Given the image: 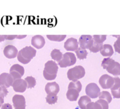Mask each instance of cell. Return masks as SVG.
Listing matches in <instances>:
<instances>
[{
	"mask_svg": "<svg viewBox=\"0 0 120 109\" xmlns=\"http://www.w3.org/2000/svg\"><path fill=\"white\" fill-rule=\"evenodd\" d=\"M36 53V50L30 46H26L21 49L18 53V60L19 62L23 64H27L32 59L35 57Z\"/></svg>",
	"mask_w": 120,
	"mask_h": 109,
	"instance_id": "obj_1",
	"label": "cell"
},
{
	"mask_svg": "<svg viewBox=\"0 0 120 109\" xmlns=\"http://www.w3.org/2000/svg\"><path fill=\"white\" fill-rule=\"evenodd\" d=\"M58 71L57 64L53 60H48L45 64L43 74L45 78L48 80H52L56 79Z\"/></svg>",
	"mask_w": 120,
	"mask_h": 109,
	"instance_id": "obj_2",
	"label": "cell"
},
{
	"mask_svg": "<svg viewBox=\"0 0 120 109\" xmlns=\"http://www.w3.org/2000/svg\"><path fill=\"white\" fill-rule=\"evenodd\" d=\"M101 66L104 69L114 76H120V64L112 59L104 58L102 61Z\"/></svg>",
	"mask_w": 120,
	"mask_h": 109,
	"instance_id": "obj_3",
	"label": "cell"
},
{
	"mask_svg": "<svg viewBox=\"0 0 120 109\" xmlns=\"http://www.w3.org/2000/svg\"><path fill=\"white\" fill-rule=\"evenodd\" d=\"M85 69L82 66H76L74 68L69 69L68 71V77L70 80L77 81L84 76Z\"/></svg>",
	"mask_w": 120,
	"mask_h": 109,
	"instance_id": "obj_4",
	"label": "cell"
},
{
	"mask_svg": "<svg viewBox=\"0 0 120 109\" xmlns=\"http://www.w3.org/2000/svg\"><path fill=\"white\" fill-rule=\"evenodd\" d=\"M76 62V57L72 52H66L63 55V57L58 62L61 68H66L75 64Z\"/></svg>",
	"mask_w": 120,
	"mask_h": 109,
	"instance_id": "obj_5",
	"label": "cell"
},
{
	"mask_svg": "<svg viewBox=\"0 0 120 109\" xmlns=\"http://www.w3.org/2000/svg\"><path fill=\"white\" fill-rule=\"evenodd\" d=\"M86 93L87 96L92 98H96L99 97L100 94V89L96 83H90L86 87Z\"/></svg>",
	"mask_w": 120,
	"mask_h": 109,
	"instance_id": "obj_6",
	"label": "cell"
},
{
	"mask_svg": "<svg viewBox=\"0 0 120 109\" xmlns=\"http://www.w3.org/2000/svg\"><path fill=\"white\" fill-rule=\"evenodd\" d=\"M10 75L12 76L14 81L21 79L24 75L25 69L23 66L19 64H15L11 66L9 70Z\"/></svg>",
	"mask_w": 120,
	"mask_h": 109,
	"instance_id": "obj_7",
	"label": "cell"
},
{
	"mask_svg": "<svg viewBox=\"0 0 120 109\" xmlns=\"http://www.w3.org/2000/svg\"><path fill=\"white\" fill-rule=\"evenodd\" d=\"M99 83L103 89H111L114 84V79L110 75L104 74L100 78Z\"/></svg>",
	"mask_w": 120,
	"mask_h": 109,
	"instance_id": "obj_8",
	"label": "cell"
},
{
	"mask_svg": "<svg viewBox=\"0 0 120 109\" xmlns=\"http://www.w3.org/2000/svg\"><path fill=\"white\" fill-rule=\"evenodd\" d=\"M94 42L93 37L91 35H82L79 38V44L82 49H90Z\"/></svg>",
	"mask_w": 120,
	"mask_h": 109,
	"instance_id": "obj_9",
	"label": "cell"
},
{
	"mask_svg": "<svg viewBox=\"0 0 120 109\" xmlns=\"http://www.w3.org/2000/svg\"><path fill=\"white\" fill-rule=\"evenodd\" d=\"M12 102L15 109H25V98L22 95H14L12 97Z\"/></svg>",
	"mask_w": 120,
	"mask_h": 109,
	"instance_id": "obj_10",
	"label": "cell"
},
{
	"mask_svg": "<svg viewBox=\"0 0 120 109\" xmlns=\"http://www.w3.org/2000/svg\"><path fill=\"white\" fill-rule=\"evenodd\" d=\"M14 80L10 73H2L0 75V86L5 87L6 88L9 87L12 85Z\"/></svg>",
	"mask_w": 120,
	"mask_h": 109,
	"instance_id": "obj_11",
	"label": "cell"
},
{
	"mask_svg": "<svg viewBox=\"0 0 120 109\" xmlns=\"http://www.w3.org/2000/svg\"><path fill=\"white\" fill-rule=\"evenodd\" d=\"M109 104L107 101L99 99L96 102H90L87 106V109H109Z\"/></svg>",
	"mask_w": 120,
	"mask_h": 109,
	"instance_id": "obj_12",
	"label": "cell"
},
{
	"mask_svg": "<svg viewBox=\"0 0 120 109\" xmlns=\"http://www.w3.org/2000/svg\"><path fill=\"white\" fill-rule=\"evenodd\" d=\"M12 86L14 91L19 93L24 92L28 87L26 82L22 79H19L14 81Z\"/></svg>",
	"mask_w": 120,
	"mask_h": 109,
	"instance_id": "obj_13",
	"label": "cell"
},
{
	"mask_svg": "<svg viewBox=\"0 0 120 109\" xmlns=\"http://www.w3.org/2000/svg\"><path fill=\"white\" fill-rule=\"evenodd\" d=\"M64 47L66 50L68 51H76L79 48V42L77 39L70 38L64 42Z\"/></svg>",
	"mask_w": 120,
	"mask_h": 109,
	"instance_id": "obj_14",
	"label": "cell"
},
{
	"mask_svg": "<svg viewBox=\"0 0 120 109\" xmlns=\"http://www.w3.org/2000/svg\"><path fill=\"white\" fill-rule=\"evenodd\" d=\"M18 53V51L16 47L11 45L6 46L4 49V54L8 59L15 58L17 56Z\"/></svg>",
	"mask_w": 120,
	"mask_h": 109,
	"instance_id": "obj_15",
	"label": "cell"
},
{
	"mask_svg": "<svg viewBox=\"0 0 120 109\" xmlns=\"http://www.w3.org/2000/svg\"><path fill=\"white\" fill-rule=\"evenodd\" d=\"M31 43L35 48L41 49L45 44V40L42 35H35L32 38Z\"/></svg>",
	"mask_w": 120,
	"mask_h": 109,
	"instance_id": "obj_16",
	"label": "cell"
},
{
	"mask_svg": "<svg viewBox=\"0 0 120 109\" xmlns=\"http://www.w3.org/2000/svg\"><path fill=\"white\" fill-rule=\"evenodd\" d=\"M60 90L59 84L56 82H49L45 86V91L48 94L55 93L57 94Z\"/></svg>",
	"mask_w": 120,
	"mask_h": 109,
	"instance_id": "obj_17",
	"label": "cell"
},
{
	"mask_svg": "<svg viewBox=\"0 0 120 109\" xmlns=\"http://www.w3.org/2000/svg\"><path fill=\"white\" fill-rule=\"evenodd\" d=\"M80 91L74 88H70L68 89V91L66 93L67 98L68 100H69L71 101H73L77 100L79 96Z\"/></svg>",
	"mask_w": 120,
	"mask_h": 109,
	"instance_id": "obj_18",
	"label": "cell"
},
{
	"mask_svg": "<svg viewBox=\"0 0 120 109\" xmlns=\"http://www.w3.org/2000/svg\"><path fill=\"white\" fill-rule=\"evenodd\" d=\"M100 53L104 56H111L114 53V50L111 45L104 44L102 49H101Z\"/></svg>",
	"mask_w": 120,
	"mask_h": 109,
	"instance_id": "obj_19",
	"label": "cell"
},
{
	"mask_svg": "<svg viewBox=\"0 0 120 109\" xmlns=\"http://www.w3.org/2000/svg\"><path fill=\"white\" fill-rule=\"evenodd\" d=\"M91 102V98L88 96H82L79 98L78 104L81 109H87L88 104Z\"/></svg>",
	"mask_w": 120,
	"mask_h": 109,
	"instance_id": "obj_20",
	"label": "cell"
},
{
	"mask_svg": "<svg viewBox=\"0 0 120 109\" xmlns=\"http://www.w3.org/2000/svg\"><path fill=\"white\" fill-rule=\"evenodd\" d=\"M50 55H51V57L53 59L58 62L60 60H61V59L63 57V54H62V53L61 52L60 50L57 49H54L51 52Z\"/></svg>",
	"mask_w": 120,
	"mask_h": 109,
	"instance_id": "obj_21",
	"label": "cell"
},
{
	"mask_svg": "<svg viewBox=\"0 0 120 109\" xmlns=\"http://www.w3.org/2000/svg\"><path fill=\"white\" fill-rule=\"evenodd\" d=\"M98 97H99V99L105 100L109 103H110L112 101V97H111V94L107 91H103L100 92Z\"/></svg>",
	"mask_w": 120,
	"mask_h": 109,
	"instance_id": "obj_22",
	"label": "cell"
},
{
	"mask_svg": "<svg viewBox=\"0 0 120 109\" xmlns=\"http://www.w3.org/2000/svg\"><path fill=\"white\" fill-rule=\"evenodd\" d=\"M76 53L77 55V57L79 59H84L86 58L87 56V51L86 49H82V48H79L77 50H76Z\"/></svg>",
	"mask_w": 120,
	"mask_h": 109,
	"instance_id": "obj_23",
	"label": "cell"
},
{
	"mask_svg": "<svg viewBox=\"0 0 120 109\" xmlns=\"http://www.w3.org/2000/svg\"><path fill=\"white\" fill-rule=\"evenodd\" d=\"M46 100L47 103L49 104H55L57 101V94L55 93L49 94L46 97Z\"/></svg>",
	"mask_w": 120,
	"mask_h": 109,
	"instance_id": "obj_24",
	"label": "cell"
},
{
	"mask_svg": "<svg viewBox=\"0 0 120 109\" xmlns=\"http://www.w3.org/2000/svg\"><path fill=\"white\" fill-rule=\"evenodd\" d=\"M103 46V43H99L97 42L94 41L93 44L92 46L89 49L90 52L93 53H97L98 51H100L101 49H102Z\"/></svg>",
	"mask_w": 120,
	"mask_h": 109,
	"instance_id": "obj_25",
	"label": "cell"
},
{
	"mask_svg": "<svg viewBox=\"0 0 120 109\" xmlns=\"http://www.w3.org/2000/svg\"><path fill=\"white\" fill-rule=\"evenodd\" d=\"M25 80L27 84H28V87H27L29 89H31V88L34 87L36 85V79L34 78L32 76H28L25 79Z\"/></svg>",
	"mask_w": 120,
	"mask_h": 109,
	"instance_id": "obj_26",
	"label": "cell"
},
{
	"mask_svg": "<svg viewBox=\"0 0 120 109\" xmlns=\"http://www.w3.org/2000/svg\"><path fill=\"white\" fill-rule=\"evenodd\" d=\"M70 88H74V89H76L77 90H78L80 92V91L82 90V84L81 83V82L80 81H73L71 82L69 84V86H68V89H70Z\"/></svg>",
	"mask_w": 120,
	"mask_h": 109,
	"instance_id": "obj_27",
	"label": "cell"
},
{
	"mask_svg": "<svg viewBox=\"0 0 120 109\" xmlns=\"http://www.w3.org/2000/svg\"><path fill=\"white\" fill-rule=\"evenodd\" d=\"M66 37V35H47V38L50 41H57V42H60L63 41Z\"/></svg>",
	"mask_w": 120,
	"mask_h": 109,
	"instance_id": "obj_28",
	"label": "cell"
},
{
	"mask_svg": "<svg viewBox=\"0 0 120 109\" xmlns=\"http://www.w3.org/2000/svg\"><path fill=\"white\" fill-rule=\"evenodd\" d=\"M107 38L106 35H94V41L99 43H103Z\"/></svg>",
	"mask_w": 120,
	"mask_h": 109,
	"instance_id": "obj_29",
	"label": "cell"
},
{
	"mask_svg": "<svg viewBox=\"0 0 120 109\" xmlns=\"http://www.w3.org/2000/svg\"><path fill=\"white\" fill-rule=\"evenodd\" d=\"M114 84L113 86L111 88V91L112 90H115L116 89H118L120 87V78L118 77H114Z\"/></svg>",
	"mask_w": 120,
	"mask_h": 109,
	"instance_id": "obj_30",
	"label": "cell"
},
{
	"mask_svg": "<svg viewBox=\"0 0 120 109\" xmlns=\"http://www.w3.org/2000/svg\"><path fill=\"white\" fill-rule=\"evenodd\" d=\"M115 37H117V39L114 42V46L115 50L118 53H120V36H114Z\"/></svg>",
	"mask_w": 120,
	"mask_h": 109,
	"instance_id": "obj_31",
	"label": "cell"
},
{
	"mask_svg": "<svg viewBox=\"0 0 120 109\" xmlns=\"http://www.w3.org/2000/svg\"><path fill=\"white\" fill-rule=\"evenodd\" d=\"M8 91L5 87L0 86V97L4 98L8 94Z\"/></svg>",
	"mask_w": 120,
	"mask_h": 109,
	"instance_id": "obj_32",
	"label": "cell"
},
{
	"mask_svg": "<svg viewBox=\"0 0 120 109\" xmlns=\"http://www.w3.org/2000/svg\"><path fill=\"white\" fill-rule=\"evenodd\" d=\"M26 35L23 36H18V35H5V39L7 40H13L15 38L22 39L26 37Z\"/></svg>",
	"mask_w": 120,
	"mask_h": 109,
	"instance_id": "obj_33",
	"label": "cell"
},
{
	"mask_svg": "<svg viewBox=\"0 0 120 109\" xmlns=\"http://www.w3.org/2000/svg\"><path fill=\"white\" fill-rule=\"evenodd\" d=\"M112 95L114 98H120V87L118 89H116L115 90H112L111 91Z\"/></svg>",
	"mask_w": 120,
	"mask_h": 109,
	"instance_id": "obj_34",
	"label": "cell"
},
{
	"mask_svg": "<svg viewBox=\"0 0 120 109\" xmlns=\"http://www.w3.org/2000/svg\"><path fill=\"white\" fill-rule=\"evenodd\" d=\"M1 109H12V106L9 103H5L2 105Z\"/></svg>",
	"mask_w": 120,
	"mask_h": 109,
	"instance_id": "obj_35",
	"label": "cell"
},
{
	"mask_svg": "<svg viewBox=\"0 0 120 109\" xmlns=\"http://www.w3.org/2000/svg\"><path fill=\"white\" fill-rule=\"evenodd\" d=\"M5 40V35H0V42H2Z\"/></svg>",
	"mask_w": 120,
	"mask_h": 109,
	"instance_id": "obj_36",
	"label": "cell"
},
{
	"mask_svg": "<svg viewBox=\"0 0 120 109\" xmlns=\"http://www.w3.org/2000/svg\"><path fill=\"white\" fill-rule=\"evenodd\" d=\"M4 98L0 97V107H1V106H2V105H3V104H4Z\"/></svg>",
	"mask_w": 120,
	"mask_h": 109,
	"instance_id": "obj_37",
	"label": "cell"
}]
</instances>
